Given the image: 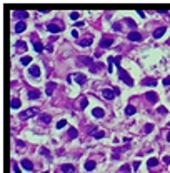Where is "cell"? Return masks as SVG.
<instances>
[{
    "mask_svg": "<svg viewBox=\"0 0 170 173\" xmlns=\"http://www.w3.org/2000/svg\"><path fill=\"white\" fill-rule=\"evenodd\" d=\"M117 68H118V75H120V80H122V82H125V83H127V85H129V87H132V85H133V80L130 78V75H129V73H127L125 70L122 68V67H117Z\"/></svg>",
    "mask_w": 170,
    "mask_h": 173,
    "instance_id": "cell-1",
    "label": "cell"
},
{
    "mask_svg": "<svg viewBox=\"0 0 170 173\" xmlns=\"http://www.w3.org/2000/svg\"><path fill=\"white\" fill-rule=\"evenodd\" d=\"M37 113H38V108H28V110H25V112H22V113H20V118H22V120H27V118H30V116L37 115Z\"/></svg>",
    "mask_w": 170,
    "mask_h": 173,
    "instance_id": "cell-2",
    "label": "cell"
},
{
    "mask_svg": "<svg viewBox=\"0 0 170 173\" xmlns=\"http://www.w3.org/2000/svg\"><path fill=\"white\" fill-rule=\"evenodd\" d=\"M112 43H113V37L105 35V37L100 40V48H108V47H112Z\"/></svg>",
    "mask_w": 170,
    "mask_h": 173,
    "instance_id": "cell-3",
    "label": "cell"
},
{
    "mask_svg": "<svg viewBox=\"0 0 170 173\" xmlns=\"http://www.w3.org/2000/svg\"><path fill=\"white\" fill-rule=\"evenodd\" d=\"M127 38H129L130 42H142V35L139 33V32H135V30L130 32V33L127 35Z\"/></svg>",
    "mask_w": 170,
    "mask_h": 173,
    "instance_id": "cell-4",
    "label": "cell"
},
{
    "mask_svg": "<svg viewBox=\"0 0 170 173\" xmlns=\"http://www.w3.org/2000/svg\"><path fill=\"white\" fill-rule=\"evenodd\" d=\"M102 95H104V98H107V100H113V97H115V90H110V88H104L102 90Z\"/></svg>",
    "mask_w": 170,
    "mask_h": 173,
    "instance_id": "cell-5",
    "label": "cell"
},
{
    "mask_svg": "<svg viewBox=\"0 0 170 173\" xmlns=\"http://www.w3.org/2000/svg\"><path fill=\"white\" fill-rule=\"evenodd\" d=\"M28 75L38 78V77H40V68H38L37 65H30V68H28Z\"/></svg>",
    "mask_w": 170,
    "mask_h": 173,
    "instance_id": "cell-6",
    "label": "cell"
},
{
    "mask_svg": "<svg viewBox=\"0 0 170 173\" xmlns=\"http://www.w3.org/2000/svg\"><path fill=\"white\" fill-rule=\"evenodd\" d=\"M47 30L50 32V33H58V32L62 30V27H60L58 23H48V25H47Z\"/></svg>",
    "mask_w": 170,
    "mask_h": 173,
    "instance_id": "cell-7",
    "label": "cell"
},
{
    "mask_svg": "<svg viewBox=\"0 0 170 173\" xmlns=\"http://www.w3.org/2000/svg\"><path fill=\"white\" fill-rule=\"evenodd\" d=\"M60 170H62L63 173H75V167H73V165H70V163H65V165H62V167H60Z\"/></svg>",
    "mask_w": 170,
    "mask_h": 173,
    "instance_id": "cell-8",
    "label": "cell"
},
{
    "mask_svg": "<svg viewBox=\"0 0 170 173\" xmlns=\"http://www.w3.org/2000/svg\"><path fill=\"white\" fill-rule=\"evenodd\" d=\"M145 98H147L148 102H152V103H155V102L158 100V95L155 93V92H147V93H145Z\"/></svg>",
    "mask_w": 170,
    "mask_h": 173,
    "instance_id": "cell-9",
    "label": "cell"
},
{
    "mask_svg": "<svg viewBox=\"0 0 170 173\" xmlns=\"http://www.w3.org/2000/svg\"><path fill=\"white\" fill-rule=\"evenodd\" d=\"M142 85H145V87H155V85H157V80H155V78H150V77H147V78L142 80Z\"/></svg>",
    "mask_w": 170,
    "mask_h": 173,
    "instance_id": "cell-10",
    "label": "cell"
},
{
    "mask_svg": "<svg viewBox=\"0 0 170 173\" xmlns=\"http://www.w3.org/2000/svg\"><path fill=\"white\" fill-rule=\"evenodd\" d=\"M79 63H80V65H88V67H92V65H94V60H92L90 57H79Z\"/></svg>",
    "mask_w": 170,
    "mask_h": 173,
    "instance_id": "cell-11",
    "label": "cell"
},
{
    "mask_svg": "<svg viewBox=\"0 0 170 173\" xmlns=\"http://www.w3.org/2000/svg\"><path fill=\"white\" fill-rule=\"evenodd\" d=\"M92 115H94L95 116V118H104V116H105V110H104V108H94V112H92Z\"/></svg>",
    "mask_w": 170,
    "mask_h": 173,
    "instance_id": "cell-12",
    "label": "cell"
},
{
    "mask_svg": "<svg viewBox=\"0 0 170 173\" xmlns=\"http://www.w3.org/2000/svg\"><path fill=\"white\" fill-rule=\"evenodd\" d=\"M73 78H75V82L80 83V85H83V83L87 82V77H85L83 73H75V75H73Z\"/></svg>",
    "mask_w": 170,
    "mask_h": 173,
    "instance_id": "cell-13",
    "label": "cell"
},
{
    "mask_svg": "<svg viewBox=\"0 0 170 173\" xmlns=\"http://www.w3.org/2000/svg\"><path fill=\"white\" fill-rule=\"evenodd\" d=\"M165 30H167L165 27H158V29H155V30H154V33H152V35H154V38H160L162 35L165 33Z\"/></svg>",
    "mask_w": 170,
    "mask_h": 173,
    "instance_id": "cell-14",
    "label": "cell"
},
{
    "mask_svg": "<svg viewBox=\"0 0 170 173\" xmlns=\"http://www.w3.org/2000/svg\"><path fill=\"white\" fill-rule=\"evenodd\" d=\"M20 165H22V168H25V170H33V165H32V161L28 160V158H23Z\"/></svg>",
    "mask_w": 170,
    "mask_h": 173,
    "instance_id": "cell-15",
    "label": "cell"
},
{
    "mask_svg": "<svg viewBox=\"0 0 170 173\" xmlns=\"http://www.w3.org/2000/svg\"><path fill=\"white\" fill-rule=\"evenodd\" d=\"M13 17H19V19H27L28 17V12H25V10H13Z\"/></svg>",
    "mask_w": 170,
    "mask_h": 173,
    "instance_id": "cell-16",
    "label": "cell"
},
{
    "mask_svg": "<svg viewBox=\"0 0 170 173\" xmlns=\"http://www.w3.org/2000/svg\"><path fill=\"white\" fill-rule=\"evenodd\" d=\"M38 97H40V90H30L28 92V98H30V100H37Z\"/></svg>",
    "mask_w": 170,
    "mask_h": 173,
    "instance_id": "cell-17",
    "label": "cell"
},
{
    "mask_svg": "<svg viewBox=\"0 0 170 173\" xmlns=\"http://www.w3.org/2000/svg\"><path fill=\"white\" fill-rule=\"evenodd\" d=\"M25 29H27L25 22H17V25H15V32H17V33H20V32H23Z\"/></svg>",
    "mask_w": 170,
    "mask_h": 173,
    "instance_id": "cell-18",
    "label": "cell"
},
{
    "mask_svg": "<svg viewBox=\"0 0 170 173\" xmlns=\"http://www.w3.org/2000/svg\"><path fill=\"white\" fill-rule=\"evenodd\" d=\"M94 168H95V161H94V160L85 161V170H87V171H92Z\"/></svg>",
    "mask_w": 170,
    "mask_h": 173,
    "instance_id": "cell-19",
    "label": "cell"
},
{
    "mask_svg": "<svg viewBox=\"0 0 170 173\" xmlns=\"http://www.w3.org/2000/svg\"><path fill=\"white\" fill-rule=\"evenodd\" d=\"M137 112V108L133 107V105H127L125 107V115H133Z\"/></svg>",
    "mask_w": 170,
    "mask_h": 173,
    "instance_id": "cell-20",
    "label": "cell"
},
{
    "mask_svg": "<svg viewBox=\"0 0 170 173\" xmlns=\"http://www.w3.org/2000/svg\"><path fill=\"white\" fill-rule=\"evenodd\" d=\"M90 43H92V37L83 38V40H79V45H80V47H88Z\"/></svg>",
    "mask_w": 170,
    "mask_h": 173,
    "instance_id": "cell-21",
    "label": "cell"
},
{
    "mask_svg": "<svg viewBox=\"0 0 170 173\" xmlns=\"http://www.w3.org/2000/svg\"><path fill=\"white\" fill-rule=\"evenodd\" d=\"M55 83L54 82H48L47 83V95H52V93H54V90H55Z\"/></svg>",
    "mask_w": 170,
    "mask_h": 173,
    "instance_id": "cell-22",
    "label": "cell"
},
{
    "mask_svg": "<svg viewBox=\"0 0 170 173\" xmlns=\"http://www.w3.org/2000/svg\"><path fill=\"white\" fill-rule=\"evenodd\" d=\"M33 48H35V52H44V43L42 42H33Z\"/></svg>",
    "mask_w": 170,
    "mask_h": 173,
    "instance_id": "cell-23",
    "label": "cell"
},
{
    "mask_svg": "<svg viewBox=\"0 0 170 173\" xmlns=\"http://www.w3.org/2000/svg\"><path fill=\"white\" fill-rule=\"evenodd\" d=\"M102 68H104V65H102V63H94V65H92L90 67V72H98V70H102Z\"/></svg>",
    "mask_w": 170,
    "mask_h": 173,
    "instance_id": "cell-24",
    "label": "cell"
},
{
    "mask_svg": "<svg viewBox=\"0 0 170 173\" xmlns=\"http://www.w3.org/2000/svg\"><path fill=\"white\" fill-rule=\"evenodd\" d=\"M10 107H12L13 110L20 108V100H19V98H12V103H10Z\"/></svg>",
    "mask_w": 170,
    "mask_h": 173,
    "instance_id": "cell-25",
    "label": "cell"
},
{
    "mask_svg": "<svg viewBox=\"0 0 170 173\" xmlns=\"http://www.w3.org/2000/svg\"><path fill=\"white\" fill-rule=\"evenodd\" d=\"M15 48H19V50H25V42H22V40H19V42H15V45H13Z\"/></svg>",
    "mask_w": 170,
    "mask_h": 173,
    "instance_id": "cell-26",
    "label": "cell"
},
{
    "mask_svg": "<svg viewBox=\"0 0 170 173\" xmlns=\"http://www.w3.org/2000/svg\"><path fill=\"white\" fill-rule=\"evenodd\" d=\"M104 136H105V133L104 132H102V130H95V132H94V138H104Z\"/></svg>",
    "mask_w": 170,
    "mask_h": 173,
    "instance_id": "cell-27",
    "label": "cell"
},
{
    "mask_svg": "<svg viewBox=\"0 0 170 173\" xmlns=\"http://www.w3.org/2000/svg\"><path fill=\"white\" fill-rule=\"evenodd\" d=\"M147 165H148V168H152V167H157V165H158V160H157V158H150V160L147 161Z\"/></svg>",
    "mask_w": 170,
    "mask_h": 173,
    "instance_id": "cell-28",
    "label": "cell"
},
{
    "mask_svg": "<svg viewBox=\"0 0 170 173\" xmlns=\"http://www.w3.org/2000/svg\"><path fill=\"white\" fill-rule=\"evenodd\" d=\"M20 63H22V65H30V63H32V58L30 57H22V58H20Z\"/></svg>",
    "mask_w": 170,
    "mask_h": 173,
    "instance_id": "cell-29",
    "label": "cell"
},
{
    "mask_svg": "<svg viewBox=\"0 0 170 173\" xmlns=\"http://www.w3.org/2000/svg\"><path fill=\"white\" fill-rule=\"evenodd\" d=\"M69 136H70V138H77V136H79L77 128H70V130H69Z\"/></svg>",
    "mask_w": 170,
    "mask_h": 173,
    "instance_id": "cell-30",
    "label": "cell"
},
{
    "mask_svg": "<svg viewBox=\"0 0 170 173\" xmlns=\"http://www.w3.org/2000/svg\"><path fill=\"white\" fill-rule=\"evenodd\" d=\"M154 128H155V126L152 125V123H147V125L143 126V133H150V132H152V130H154Z\"/></svg>",
    "mask_w": 170,
    "mask_h": 173,
    "instance_id": "cell-31",
    "label": "cell"
},
{
    "mask_svg": "<svg viewBox=\"0 0 170 173\" xmlns=\"http://www.w3.org/2000/svg\"><path fill=\"white\" fill-rule=\"evenodd\" d=\"M50 120H52L50 115H42V116H40V122H42V123H50Z\"/></svg>",
    "mask_w": 170,
    "mask_h": 173,
    "instance_id": "cell-32",
    "label": "cell"
},
{
    "mask_svg": "<svg viewBox=\"0 0 170 173\" xmlns=\"http://www.w3.org/2000/svg\"><path fill=\"white\" fill-rule=\"evenodd\" d=\"M87 105H88V100H87V97L80 98V103H79V107H80V108H85Z\"/></svg>",
    "mask_w": 170,
    "mask_h": 173,
    "instance_id": "cell-33",
    "label": "cell"
},
{
    "mask_svg": "<svg viewBox=\"0 0 170 173\" xmlns=\"http://www.w3.org/2000/svg\"><path fill=\"white\" fill-rule=\"evenodd\" d=\"M125 22H127V25H129V27H130V29H135V27H137V23H135V22H133V20H132V19H127V20H125Z\"/></svg>",
    "mask_w": 170,
    "mask_h": 173,
    "instance_id": "cell-34",
    "label": "cell"
},
{
    "mask_svg": "<svg viewBox=\"0 0 170 173\" xmlns=\"http://www.w3.org/2000/svg\"><path fill=\"white\" fill-rule=\"evenodd\" d=\"M79 17H80V12H77V10L70 13V19H72V20H79Z\"/></svg>",
    "mask_w": 170,
    "mask_h": 173,
    "instance_id": "cell-35",
    "label": "cell"
},
{
    "mask_svg": "<svg viewBox=\"0 0 170 173\" xmlns=\"http://www.w3.org/2000/svg\"><path fill=\"white\" fill-rule=\"evenodd\" d=\"M112 29H113V30H115V32H118V30H122V23H120V22H115V23H113V25H112Z\"/></svg>",
    "mask_w": 170,
    "mask_h": 173,
    "instance_id": "cell-36",
    "label": "cell"
},
{
    "mask_svg": "<svg viewBox=\"0 0 170 173\" xmlns=\"http://www.w3.org/2000/svg\"><path fill=\"white\" fill-rule=\"evenodd\" d=\"M12 167H13V173H20V168H19V165H17L15 160H12Z\"/></svg>",
    "mask_w": 170,
    "mask_h": 173,
    "instance_id": "cell-37",
    "label": "cell"
},
{
    "mask_svg": "<svg viewBox=\"0 0 170 173\" xmlns=\"http://www.w3.org/2000/svg\"><path fill=\"white\" fill-rule=\"evenodd\" d=\"M63 126H67V120H60V122L58 123H57V128H63Z\"/></svg>",
    "mask_w": 170,
    "mask_h": 173,
    "instance_id": "cell-38",
    "label": "cell"
},
{
    "mask_svg": "<svg viewBox=\"0 0 170 173\" xmlns=\"http://www.w3.org/2000/svg\"><path fill=\"white\" fill-rule=\"evenodd\" d=\"M40 153H42V155H45V157H50V151H48L47 148H40Z\"/></svg>",
    "mask_w": 170,
    "mask_h": 173,
    "instance_id": "cell-39",
    "label": "cell"
},
{
    "mask_svg": "<svg viewBox=\"0 0 170 173\" xmlns=\"http://www.w3.org/2000/svg\"><path fill=\"white\" fill-rule=\"evenodd\" d=\"M157 112H158V113H162V115H164V113L167 115V108H165V107H158V108H157Z\"/></svg>",
    "mask_w": 170,
    "mask_h": 173,
    "instance_id": "cell-40",
    "label": "cell"
},
{
    "mask_svg": "<svg viewBox=\"0 0 170 173\" xmlns=\"http://www.w3.org/2000/svg\"><path fill=\"white\" fill-rule=\"evenodd\" d=\"M130 170H132V168H130V165H123V167H122V171L123 173H129Z\"/></svg>",
    "mask_w": 170,
    "mask_h": 173,
    "instance_id": "cell-41",
    "label": "cell"
},
{
    "mask_svg": "<svg viewBox=\"0 0 170 173\" xmlns=\"http://www.w3.org/2000/svg\"><path fill=\"white\" fill-rule=\"evenodd\" d=\"M162 161H164L165 165H168L170 163V157H164V158H162Z\"/></svg>",
    "mask_w": 170,
    "mask_h": 173,
    "instance_id": "cell-42",
    "label": "cell"
},
{
    "mask_svg": "<svg viewBox=\"0 0 170 173\" xmlns=\"http://www.w3.org/2000/svg\"><path fill=\"white\" fill-rule=\"evenodd\" d=\"M164 85H170V77H165L164 78Z\"/></svg>",
    "mask_w": 170,
    "mask_h": 173,
    "instance_id": "cell-43",
    "label": "cell"
},
{
    "mask_svg": "<svg viewBox=\"0 0 170 173\" xmlns=\"http://www.w3.org/2000/svg\"><path fill=\"white\" fill-rule=\"evenodd\" d=\"M72 37L73 38H79V32H77V30H72Z\"/></svg>",
    "mask_w": 170,
    "mask_h": 173,
    "instance_id": "cell-44",
    "label": "cell"
},
{
    "mask_svg": "<svg viewBox=\"0 0 170 173\" xmlns=\"http://www.w3.org/2000/svg\"><path fill=\"white\" fill-rule=\"evenodd\" d=\"M132 167H133V168H135V170H137V168L140 167V161H133V165H132Z\"/></svg>",
    "mask_w": 170,
    "mask_h": 173,
    "instance_id": "cell-45",
    "label": "cell"
},
{
    "mask_svg": "<svg viewBox=\"0 0 170 173\" xmlns=\"http://www.w3.org/2000/svg\"><path fill=\"white\" fill-rule=\"evenodd\" d=\"M137 12H139L140 17H145V12H143V10H137Z\"/></svg>",
    "mask_w": 170,
    "mask_h": 173,
    "instance_id": "cell-46",
    "label": "cell"
},
{
    "mask_svg": "<svg viewBox=\"0 0 170 173\" xmlns=\"http://www.w3.org/2000/svg\"><path fill=\"white\" fill-rule=\"evenodd\" d=\"M167 142H170V130H168V133H167Z\"/></svg>",
    "mask_w": 170,
    "mask_h": 173,
    "instance_id": "cell-47",
    "label": "cell"
},
{
    "mask_svg": "<svg viewBox=\"0 0 170 173\" xmlns=\"http://www.w3.org/2000/svg\"><path fill=\"white\" fill-rule=\"evenodd\" d=\"M44 173H48V171H44Z\"/></svg>",
    "mask_w": 170,
    "mask_h": 173,
    "instance_id": "cell-48",
    "label": "cell"
},
{
    "mask_svg": "<svg viewBox=\"0 0 170 173\" xmlns=\"http://www.w3.org/2000/svg\"><path fill=\"white\" fill-rule=\"evenodd\" d=\"M168 125H170V122H168Z\"/></svg>",
    "mask_w": 170,
    "mask_h": 173,
    "instance_id": "cell-49",
    "label": "cell"
}]
</instances>
